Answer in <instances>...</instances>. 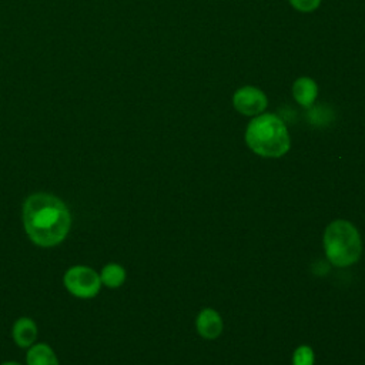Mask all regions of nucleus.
I'll return each mask as SVG.
<instances>
[{
  "label": "nucleus",
  "instance_id": "f03ea898",
  "mask_svg": "<svg viewBox=\"0 0 365 365\" xmlns=\"http://www.w3.org/2000/svg\"><path fill=\"white\" fill-rule=\"evenodd\" d=\"M245 143L261 157L278 158L288 153L291 137L285 123L272 113H261L248 123Z\"/></svg>",
  "mask_w": 365,
  "mask_h": 365
},
{
  "label": "nucleus",
  "instance_id": "9d476101",
  "mask_svg": "<svg viewBox=\"0 0 365 365\" xmlns=\"http://www.w3.org/2000/svg\"><path fill=\"white\" fill-rule=\"evenodd\" d=\"M100 275L101 284H104L108 288H118L125 281V269L115 262H110L103 267Z\"/></svg>",
  "mask_w": 365,
  "mask_h": 365
},
{
  "label": "nucleus",
  "instance_id": "6e6552de",
  "mask_svg": "<svg viewBox=\"0 0 365 365\" xmlns=\"http://www.w3.org/2000/svg\"><path fill=\"white\" fill-rule=\"evenodd\" d=\"M11 335L14 342L21 348H30L37 338V327L36 322L30 318H19L11 329Z\"/></svg>",
  "mask_w": 365,
  "mask_h": 365
},
{
  "label": "nucleus",
  "instance_id": "f257e3e1",
  "mask_svg": "<svg viewBox=\"0 0 365 365\" xmlns=\"http://www.w3.org/2000/svg\"><path fill=\"white\" fill-rule=\"evenodd\" d=\"M23 225L36 245L48 248L64 241L71 227V214L56 195L36 192L24 201Z\"/></svg>",
  "mask_w": 365,
  "mask_h": 365
},
{
  "label": "nucleus",
  "instance_id": "39448f33",
  "mask_svg": "<svg viewBox=\"0 0 365 365\" xmlns=\"http://www.w3.org/2000/svg\"><path fill=\"white\" fill-rule=\"evenodd\" d=\"M234 108L248 117H255L265 111L268 106L267 94L255 86H242L232 96Z\"/></svg>",
  "mask_w": 365,
  "mask_h": 365
},
{
  "label": "nucleus",
  "instance_id": "1a4fd4ad",
  "mask_svg": "<svg viewBox=\"0 0 365 365\" xmlns=\"http://www.w3.org/2000/svg\"><path fill=\"white\" fill-rule=\"evenodd\" d=\"M27 365H58L54 351L47 344L31 345L26 355Z\"/></svg>",
  "mask_w": 365,
  "mask_h": 365
},
{
  "label": "nucleus",
  "instance_id": "423d86ee",
  "mask_svg": "<svg viewBox=\"0 0 365 365\" xmlns=\"http://www.w3.org/2000/svg\"><path fill=\"white\" fill-rule=\"evenodd\" d=\"M198 334L205 339H215L222 332V319L215 309H202L195 321Z\"/></svg>",
  "mask_w": 365,
  "mask_h": 365
},
{
  "label": "nucleus",
  "instance_id": "ddd939ff",
  "mask_svg": "<svg viewBox=\"0 0 365 365\" xmlns=\"http://www.w3.org/2000/svg\"><path fill=\"white\" fill-rule=\"evenodd\" d=\"M1 365H21V364H19L16 361H7V362H3Z\"/></svg>",
  "mask_w": 365,
  "mask_h": 365
},
{
  "label": "nucleus",
  "instance_id": "20e7f679",
  "mask_svg": "<svg viewBox=\"0 0 365 365\" xmlns=\"http://www.w3.org/2000/svg\"><path fill=\"white\" fill-rule=\"evenodd\" d=\"M66 289L78 298H93L101 288L100 275L87 265L70 267L63 277Z\"/></svg>",
  "mask_w": 365,
  "mask_h": 365
},
{
  "label": "nucleus",
  "instance_id": "7ed1b4c3",
  "mask_svg": "<svg viewBox=\"0 0 365 365\" xmlns=\"http://www.w3.org/2000/svg\"><path fill=\"white\" fill-rule=\"evenodd\" d=\"M324 250L332 265H352L361 257V235L351 222L345 220L332 221L324 232Z\"/></svg>",
  "mask_w": 365,
  "mask_h": 365
},
{
  "label": "nucleus",
  "instance_id": "0eeeda50",
  "mask_svg": "<svg viewBox=\"0 0 365 365\" xmlns=\"http://www.w3.org/2000/svg\"><path fill=\"white\" fill-rule=\"evenodd\" d=\"M292 97L302 107H311L318 97V84L314 78L302 76L292 83Z\"/></svg>",
  "mask_w": 365,
  "mask_h": 365
},
{
  "label": "nucleus",
  "instance_id": "f8f14e48",
  "mask_svg": "<svg viewBox=\"0 0 365 365\" xmlns=\"http://www.w3.org/2000/svg\"><path fill=\"white\" fill-rule=\"evenodd\" d=\"M288 1L297 11H301V13L315 11L321 4V0H288Z\"/></svg>",
  "mask_w": 365,
  "mask_h": 365
},
{
  "label": "nucleus",
  "instance_id": "9b49d317",
  "mask_svg": "<svg viewBox=\"0 0 365 365\" xmlns=\"http://www.w3.org/2000/svg\"><path fill=\"white\" fill-rule=\"evenodd\" d=\"M292 365H314V351L308 345H301L294 351Z\"/></svg>",
  "mask_w": 365,
  "mask_h": 365
}]
</instances>
